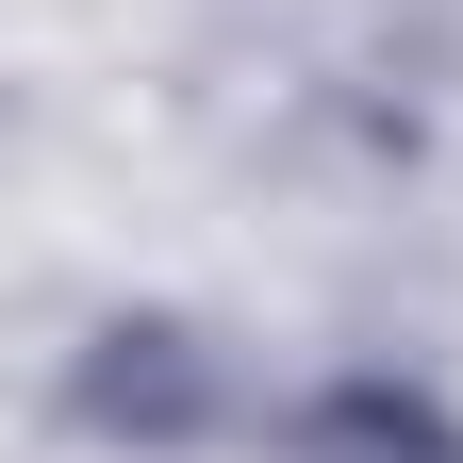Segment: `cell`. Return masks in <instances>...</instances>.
<instances>
[{
	"label": "cell",
	"mask_w": 463,
	"mask_h": 463,
	"mask_svg": "<svg viewBox=\"0 0 463 463\" xmlns=\"http://www.w3.org/2000/svg\"><path fill=\"white\" fill-rule=\"evenodd\" d=\"M67 414L116 430V447H199V430H215V347H199L183 315H116V331H83Z\"/></svg>",
	"instance_id": "6da1fadb"
},
{
	"label": "cell",
	"mask_w": 463,
	"mask_h": 463,
	"mask_svg": "<svg viewBox=\"0 0 463 463\" xmlns=\"http://www.w3.org/2000/svg\"><path fill=\"white\" fill-rule=\"evenodd\" d=\"M298 463H463V430H447V397L430 381H381V364H347V381H315L298 397V430H281Z\"/></svg>",
	"instance_id": "7a4b0ae2"
}]
</instances>
